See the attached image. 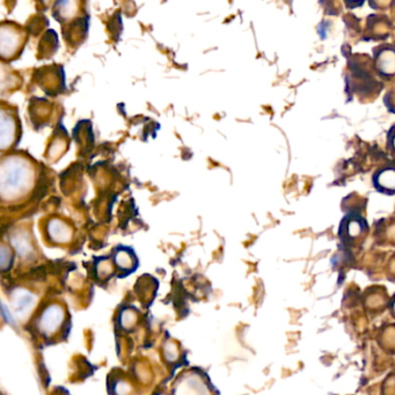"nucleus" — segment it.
Returning a JSON list of instances; mask_svg holds the SVG:
<instances>
[{"instance_id":"nucleus-1","label":"nucleus","mask_w":395,"mask_h":395,"mask_svg":"<svg viewBox=\"0 0 395 395\" xmlns=\"http://www.w3.org/2000/svg\"><path fill=\"white\" fill-rule=\"evenodd\" d=\"M33 184V169L29 164L19 156L4 160L1 165V195L5 199H16L29 191Z\"/></svg>"},{"instance_id":"nucleus-2","label":"nucleus","mask_w":395,"mask_h":395,"mask_svg":"<svg viewBox=\"0 0 395 395\" xmlns=\"http://www.w3.org/2000/svg\"><path fill=\"white\" fill-rule=\"evenodd\" d=\"M369 234V224L361 212L351 210L341 219L337 236L344 246L357 247L361 245Z\"/></svg>"},{"instance_id":"nucleus-3","label":"nucleus","mask_w":395,"mask_h":395,"mask_svg":"<svg viewBox=\"0 0 395 395\" xmlns=\"http://www.w3.org/2000/svg\"><path fill=\"white\" fill-rule=\"evenodd\" d=\"M65 311L59 304H50L37 319V331L44 337L54 336L64 325Z\"/></svg>"},{"instance_id":"nucleus-4","label":"nucleus","mask_w":395,"mask_h":395,"mask_svg":"<svg viewBox=\"0 0 395 395\" xmlns=\"http://www.w3.org/2000/svg\"><path fill=\"white\" fill-rule=\"evenodd\" d=\"M374 74L383 79L395 78V46L391 44H381L374 49Z\"/></svg>"},{"instance_id":"nucleus-5","label":"nucleus","mask_w":395,"mask_h":395,"mask_svg":"<svg viewBox=\"0 0 395 395\" xmlns=\"http://www.w3.org/2000/svg\"><path fill=\"white\" fill-rule=\"evenodd\" d=\"M372 186L379 194L395 195V163L385 164L376 169L372 175Z\"/></svg>"},{"instance_id":"nucleus-6","label":"nucleus","mask_w":395,"mask_h":395,"mask_svg":"<svg viewBox=\"0 0 395 395\" xmlns=\"http://www.w3.org/2000/svg\"><path fill=\"white\" fill-rule=\"evenodd\" d=\"M111 258H113V264L124 275H129L137 269V256H136L134 249L130 247L117 246L116 249H114Z\"/></svg>"},{"instance_id":"nucleus-7","label":"nucleus","mask_w":395,"mask_h":395,"mask_svg":"<svg viewBox=\"0 0 395 395\" xmlns=\"http://www.w3.org/2000/svg\"><path fill=\"white\" fill-rule=\"evenodd\" d=\"M174 395H209V389L202 378L189 374L175 386Z\"/></svg>"},{"instance_id":"nucleus-8","label":"nucleus","mask_w":395,"mask_h":395,"mask_svg":"<svg viewBox=\"0 0 395 395\" xmlns=\"http://www.w3.org/2000/svg\"><path fill=\"white\" fill-rule=\"evenodd\" d=\"M35 303H36V297L31 292H28L27 290L18 289L13 294V307L16 309V313L19 314V316L24 318L27 316L28 313L34 309Z\"/></svg>"},{"instance_id":"nucleus-9","label":"nucleus","mask_w":395,"mask_h":395,"mask_svg":"<svg viewBox=\"0 0 395 395\" xmlns=\"http://www.w3.org/2000/svg\"><path fill=\"white\" fill-rule=\"evenodd\" d=\"M391 28H392V24H391L387 16H369L366 31L370 33L371 36L374 37V40H383V39H386L389 35Z\"/></svg>"},{"instance_id":"nucleus-10","label":"nucleus","mask_w":395,"mask_h":395,"mask_svg":"<svg viewBox=\"0 0 395 395\" xmlns=\"http://www.w3.org/2000/svg\"><path fill=\"white\" fill-rule=\"evenodd\" d=\"M48 236L55 244H66L72 238V230L64 221L54 219L48 225Z\"/></svg>"},{"instance_id":"nucleus-11","label":"nucleus","mask_w":395,"mask_h":395,"mask_svg":"<svg viewBox=\"0 0 395 395\" xmlns=\"http://www.w3.org/2000/svg\"><path fill=\"white\" fill-rule=\"evenodd\" d=\"M16 134V120L11 115L7 116L5 111H1V147H3V150H6V147L12 144Z\"/></svg>"},{"instance_id":"nucleus-12","label":"nucleus","mask_w":395,"mask_h":395,"mask_svg":"<svg viewBox=\"0 0 395 395\" xmlns=\"http://www.w3.org/2000/svg\"><path fill=\"white\" fill-rule=\"evenodd\" d=\"M1 28H4L11 37V39H9L6 35L1 34V54H3V56L5 55L7 52L6 50L9 49V55H13L16 51L18 44L20 46V44H21V34H20V31L13 29V28H6L4 26Z\"/></svg>"},{"instance_id":"nucleus-13","label":"nucleus","mask_w":395,"mask_h":395,"mask_svg":"<svg viewBox=\"0 0 395 395\" xmlns=\"http://www.w3.org/2000/svg\"><path fill=\"white\" fill-rule=\"evenodd\" d=\"M136 321H137V314H136L135 311H131V309H123L122 314H121V325L123 328H131L132 326L135 325Z\"/></svg>"},{"instance_id":"nucleus-14","label":"nucleus","mask_w":395,"mask_h":395,"mask_svg":"<svg viewBox=\"0 0 395 395\" xmlns=\"http://www.w3.org/2000/svg\"><path fill=\"white\" fill-rule=\"evenodd\" d=\"M130 392L131 387L126 379L114 380L113 395H129Z\"/></svg>"},{"instance_id":"nucleus-15","label":"nucleus","mask_w":395,"mask_h":395,"mask_svg":"<svg viewBox=\"0 0 395 395\" xmlns=\"http://www.w3.org/2000/svg\"><path fill=\"white\" fill-rule=\"evenodd\" d=\"M113 264L109 262L106 258H101V262H100V264H96V273H98V276H100L102 279H106V277H108L111 274H113Z\"/></svg>"},{"instance_id":"nucleus-16","label":"nucleus","mask_w":395,"mask_h":395,"mask_svg":"<svg viewBox=\"0 0 395 395\" xmlns=\"http://www.w3.org/2000/svg\"><path fill=\"white\" fill-rule=\"evenodd\" d=\"M386 149L395 158V124L391 126V129L387 132Z\"/></svg>"},{"instance_id":"nucleus-17","label":"nucleus","mask_w":395,"mask_h":395,"mask_svg":"<svg viewBox=\"0 0 395 395\" xmlns=\"http://www.w3.org/2000/svg\"><path fill=\"white\" fill-rule=\"evenodd\" d=\"M165 351L166 359H169V361H175V359H178V350H176L175 344H172V342L167 344V346H166L165 348Z\"/></svg>"},{"instance_id":"nucleus-18","label":"nucleus","mask_w":395,"mask_h":395,"mask_svg":"<svg viewBox=\"0 0 395 395\" xmlns=\"http://www.w3.org/2000/svg\"><path fill=\"white\" fill-rule=\"evenodd\" d=\"M386 236L391 241L395 240V221L389 223L386 227Z\"/></svg>"},{"instance_id":"nucleus-19","label":"nucleus","mask_w":395,"mask_h":395,"mask_svg":"<svg viewBox=\"0 0 395 395\" xmlns=\"http://www.w3.org/2000/svg\"><path fill=\"white\" fill-rule=\"evenodd\" d=\"M161 395H163V394H161Z\"/></svg>"}]
</instances>
